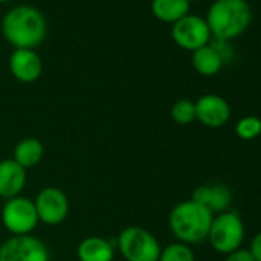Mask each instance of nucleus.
Here are the masks:
<instances>
[{
	"mask_svg": "<svg viewBox=\"0 0 261 261\" xmlns=\"http://www.w3.org/2000/svg\"><path fill=\"white\" fill-rule=\"evenodd\" d=\"M48 23L42 11L31 5H19L2 19V34L14 49H36L46 37Z\"/></svg>",
	"mask_w": 261,
	"mask_h": 261,
	"instance_id": "obj_1",
	"label": "nucleus"
},
{
	"mask_svg": "<svg viewBox=\"0 0 261 261\" xmlns=\"http://www.w3.org/2000/svg\"><path fill=\"white\" fill-rule=\"evenodd\" d=\"M214 214L194 200L177 203L169 212V229L177 241L183 244H198L207 240Z\"/></svg>",
	"mask_w": 261,
	"mask_h": 261,
	"instance_id": "obj_2",
	"label": "nucleus"
},
{
	"mask_svg": "<svg viewBox=\"0 0 261 261\" xmlns=\"http://www.w3.org/2000/svg\"><path fill=\"white\" fill-rule=\"evenodd\" d=\"M252 22V8L246 0H214L206 23L214 39L233 40L246 33Z\"/></svg>",
	"mask_w": 261,
	"mask_h": 261,
	"instance_id": "obj_3",
	"label": "nucleus"
},
{
	"mask_svg": "<svg viewBox=\"0 0 261 261\" xmlns=\"http://www.w3.org/2000/svg\"><path fill=\"white\" fill-rule=\"evenodd\" d=\"M117 249L126 261H159L162 252L157 237L140 226L124 227L118 233Z\"/></svg>",
	"mask_w": 261,
	"mask_h": 261,
	"instance_id": "obj_4",
	"label": "nucleus"
},
{
	"mask_svg": "<svg viewBox=\"0 0 261 261\" xmlns=\"http://www.w3.org/2000/svg\"><path fill=\"white\" fill-rule=\"evenodd\" d=\"M207 241L218 253H230L241 247L244 241V223L233 211L214 215Z\"/></svg>",
	"mask_w": 261,
	"mask_h": 261,
	"instance_id": "obj_5",
	"label": "nucleus"
},
{
	"mask_svg": "<svg viewBox=\"0 0 261 261\" xmlns=\"http://www.w3.org/2000/svg\"><path fill=\"white\" fill-rule=\"evenodd\" d=\"M0 217L5 229L13 235H31L39 224L34 201L23 195L5 200Z\"/></svg>",
	"mask_w": 261,
	"mask_h": 261,
	"instance_id": "obj_6",
	"label": "nucleus"
},
{
	"mask_svg": "<svg viewBox=\"0 0 261 261\" xmlns=\"http://www.w3.org/2000/svg\"><path fill=\"white\" fill-rule=\"evenodd\" d=\"M48 246L34 235H13L0 244V261H49Z\"/></svg>",
	"mask_w": 261,
	"mask_h": 261,
	"instance_id": "obj_7",
	"label": "nucleus"
},
{
	"mask_svg": "<svg viewBox=\"0 0 261 261\" xmlns=\"http://www.w3.org/2000/svg\"><path fill=\"white\" fill-rule=\"evenodd\" d=\"M172 40L186 51H197L212 40V33L206 23L204 17L188 14L172 25Z\"/></svg>",
	"mask_w": 261,
	"mask_h": 261,
	"instance_id": "obj_8",
	"label": "nucleus"
},
{
	"mask_svg": "<svg viewBox=\"0 0 261 261\" xmlns=\"http://www.w3.org/2000/svg\"><path fill=\"white\" fill-rule=\"evenodd\" d=\"M33 201L36 206L39 221L46 226L62 224L69 214L68 195L56 186L43 188Z\"/></svg>",
	"mask_w": 261,
	"mask_h": 261,
	"instance_id": "obj_9",
	"label": "nucleus"
},
{
	"mask_svg": "<svg viewBox=\"0 0 261 261\" xmlns=\"http://www.w3.org/2000/svg\"><path fill=\"white\" fill-rule=\"evenodd\" d=\"M230 118V106L221 95L206 94L195 101V120L211 129L223 127Z\"/></svg>",
	"mask_w": 261,
	"mask_h": 261,
	"instance_id": "obj_10",
	"label": "nucleus"
},
{
	"mask_svg": "<svg viewBox=\"0 0 261 261\" xmlns=\"http://www.w3.org/2000/svg\"><path fill=\"white\" fill-rule=\"evenodd\" d=\"M8 65L10 72L20 83H34L43 72V62L36 49H14Z\"/></svg>",
	"mask_w": 261,
	"mask_h": 261,
	"instance_id": "obj_11",
	"label": "nucleus"
},
{
	"mask_svg": "<svg viewBox=\"0 0 261 261\" xmlns=\"http://www.w3.org/2000/svg\"><path fill=\"white\" fill-rule=\"evenodd\" d=\"M27 185V169L17 165L13 159L0 162V198L10 200L23 191Z\"/></svg>",
	"mask_w": 261,
	"mask_h": 261,
	"instance_id": "obj_12",
	"label": "nucleus"
},
{
	"mask_svg": "<svg viewBox=\"0 0 261 261\" xmlns=\"http://www.w3.org/2000/svg\"><path fill=\"white\" fill-rule=\"evenodd\" d=\"M115 250L108 240L91 235L83 238L77 246L79 261H114Z\"/></svg>",
	"mask_w": 261,
	"mask_h": 261,
	"instance_id": "obj_13",
	"label": "nucleus"
},
{
	"mask_svg": "<svg viewBox=\"0 0 261 261\" xmlns=\"http://www.w3.org/2000/svg\"><path fill=\"white\" fill-rule=\"evenodd\" d=\"M191 62H192V68L195 69V72H198L203 77H212L221 71L224 59L220 54V51L209 43L194 51Z\"/></svg>",
	"mask_w": 261,
	"mask_h": 261,
	"instance_id": "obj_14",
	"label": "nucleus"
},
{
	"mask_svg": "<svg viewBox=\"0 0 261 261\" xmlns=\"http://www.w3.org/2000/svg\"><path fill=\"white\" fill-rule=\"evenodd\" d=\"M43 154H45L43 143L39 139L27 137L16 145L13 152V160L17 165H20L23 169H30L42 162Z\"/></svg>",
	"mask_w": 261,
	"mask_h": 261,
	"instance_id": "obj_15",
	"label": "nucleus"
},
{
	"mask_svg": "<svg viewBox=\"0 0 261 261\" xmlns=\"http://www.w3.org/2000/svg\"><path fill=\"white\" fill-rule=\"evenodd\" d=\"M189 7L188 0H152L151 11L160 22L174 25L189 14Z\"/></svg>",
	"mask_w": 261,
	"mask_h": 261,
	"instance_id": "obj_16",
	"label": "nucleus"
},
{
	"mask_svg": "<svg viewBox=\"0 0 261 261\" xmlns=\"http://www.w3.org/2000/svg\"><path fill=\"white\" fill-rule=\"evenodd\" d=\"M232 203V192L226 185H211V197L207 203V209L217 215L221 212L229 211V206Z\"/></svg>",
	"mask_w": 261,
	"mask_h": 261,
	"instance_id": "obj_17",
	"label": "nucleus"
},
{
	"mask_svg": "<svg viewBox=\"0 0 261 261\" xmlns=\"http://www.w3.org/2000/svg\"><path fill=\"white\" fill-rule=\"evenodd\" d=\"M171 118L180 126H188L195 121V101L189 98L177 100L171 106Z\"/></svg>",
	"mask_w": 261,
	"mask_h": 261,
	"instance_id": "obj_18",
	"label": "nucleus"
},
{
	"mask_svg": "<svg viewBox=\"0 0 261 261\" xmlns=\"http://www.w3.org/2000/svg\"><path fill=\"white\" fill-rule=\"evenodd\" d=\"M159 261H195V253L191 246L175 241L162 249Z\"/></svg>",
	"mask_w": 261,
	"mask_h": 261,
	"instance_id": "obj_19",
	"label": "nucleus"
},
{
	"mask_svg": "<svg viewBox=\"0 0 261 261\" xmlns=\"http://www.w3.org/2000/svg\"><path fill=\"white\" fill-rule=\"evenodd\" d=\"M235 134L241 140H255L261 136V118L255 115H246L235 124Z\"/></svg>",
	"mask_w": 261,
	"mask_h": 261,
	"instance_id": "obj_20",
	"label": "nucleus"
},
{
	"mask_svg": "<svg viewBox=\"0 0 261 261\" xmlns=\"http://www.w3.org/2000/svg\"><path fill=\"white\" fill-rule=\"evenodd\" d=\"M209 197H211V185H201V186H197V188L192 191L191 200H194L195 203L203 204V206L207 207Z\"/></svg>",
	"mask_w": 261,
	"mask_h": 261,
	"instance_id": "obj_21",
	"label": "nucleus"
},
{
	"mask_svg": "<svg viewBox=\"0 0 261 261\" xmlns=\"http://www.w3.org/2000/svg\"><path fill=\"white\" fill-rule=\"evenodd\" d=\"M224 261H255L250 250L249 249H244V247H240L230 253L226 255V259Z\"/></svg>",
	"mask_w": 261,
	"mask_h": 261,
	"instance_id": "obj_22",
	"label": "nucleus"
},
{
	"mask_svg": "<svg viewBox=\"0 0 261 261\" xmlns=\"http://www.w3.org/2000/svg\"><path fill=\"white\" fill-rule=\"evenodd\" d=\"M252 256L255 261H261V232H258L253 238H252V243H250V247H249Z\"/></svg>",
	"mask_w": 261,
	"mask_h": 261,
	"instance_id": "obj_23",
	"label": "nucleus"
},
{
	"mask_svg": "<svg viewBox=\"0 0 261 261\" xmlns=\"http://www.w3.org/2000/svg\"><path fill=\"white\" fill-rule=\"evenodd\" d=\"M7 2H11V0H0V4H7Z\"/></svg>",
	"mask_w": 261,
	"mask_h": 261,
	"instance_id": "obj_24",
	"label": "nucleus"
},
{
	"mask_svg": "<svg viewBox=\"0 0 261 261\" xmlns=\"http://www.w3.org/2000/svg\"><path fill=\"white\" fill-rule=\"evenodd\" d=\"M189 4H194V2H198V0H188Z\"/></svg>",
	"mask_w": 261,
	"mask_h": 261,
	"instance_id": "obj_25",
	"label": "nucleus"
}]
</instances>
